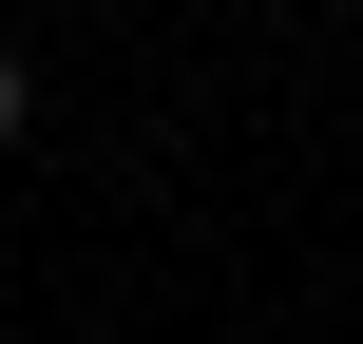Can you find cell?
<instances>
[{
	"instance_id": "obj_1",
	"label": "cell",
	"mask_w": 363,
	"mask_h": 344,
	"mask_svg": "<svg viewBox=\"0 0 363 344\" xmlns=\"http://www.w3.org/2000/svg\"><path fill=\"white\" fill-rule=\"evenodd\" d=\"M19 115H38V77H19V38H0V134H19Z\"/></svg>"
}]
</instances>
